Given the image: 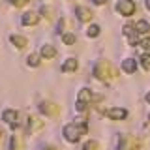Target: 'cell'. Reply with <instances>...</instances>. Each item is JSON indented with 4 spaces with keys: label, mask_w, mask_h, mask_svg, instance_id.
<instances>
[{
    "label": "cell",
    "mask_w": 150,
    "mask_h": 150,
    "mask_svg": "<svg viewBox=\"0 0 150 150\" xmlns=\"http://www.w3.org/2000/svg\"><path fill=\"white\" fill-rule=\"evenodd\" d=\"M75 69H77V60H75V58H68V60L62 64V71H64V73L75 71Z\"/></svg>",
    "instance_id": "cell-13"
},
{
    "label": "cell",
    "mask_w": 150,
    "mask_h": 150,
    "mask_svg": "<svg viewBox=\"0 0 150 150\" xmlns=\"http://www.w3.org/2000/svg\"><path fill=\"white\" fill-rule=\"evenodd\" d=\"M17 135H11V143H9V150H17Z\"/></svg>",
    "instance_id": "cell-21"
},
{
    "label": "cell",
    "mask_w": 150,
    "mask_h": 150,
    "mask_svg": "<svg viewBox=\"0 0 150 150\" xmlns=\"http://www.w3.org/2000/svg\"><path fill=\"white\" fill-rule=\"evenodd\" d=\"M4 120L8 122L11 128H17V124H19V115H17V111H13V109H8V111H4Z\"/></svg>",
    "instance_id": "cell-6"
},
{
    "label": "cell",
    "mask_w": 150,
    "mask_h": 150,
    "mask_svg": "<svg viewBox=\"0 0 150 150\" xmlns=\"http://www.w3.org/2000/svg\"><path fill=\"white\" fill-rule=\"evenodd\" d=\"M75 13H77V17L81 19V21H90L92 19V11L88 8H84V6H79L75 9Z\"/></svg>",
    "instance_id": "cell-10"
},
{
    "label": "cell",
    "mask_w": 150,
    "mask_h": 150,
    "mask_svg": "<svg viewBox=\"0 0 150 150\" xmlns=\"http://www.w3.org/2000/svg\"><path fill=\"white\" fill-rule=\"evenodd\" d=\"M86 34L90 36V38H96L98 34H100V26H98V25H90V26H88V32H86Z\"/></svg>",
    "instance_id": "cell-17"
},
{
    "label": "cell",
    "mask_w": 150,
    "mask_h": 150,
    "mask_svg": "<svg viewBox=\"0 0 150 150\" xmlns=\"http://www.w3.org/2000/svg\"><path fill=\"white\" fill-rule=\"evenodd\" d=\"M118 141H120L118 150H137V146H139L137 137H131V135H122Z\"/></svg>",
    "instance_id": "cell-2"
},
{
    "label": "cell",
    "mask_w": 150,
    "mask_h": 150,
    "mask_svg": "<svg viewBox=\"0 0 150 150\" xmlns=\"http://www.w3.org/2000/svg\"><path fill=\"white\" fill-rule=\"evenodd\" d=\"M11 2H13V6H25L28 0H11Z\"/></svg>",
    "instance_id": "cell-22"
},
{
    "label": "cell",
    "mask_w": 150,
    "mask_h": 150,
    "mask_svg": "<svg viewBox=\"0 0 150 150\" xmlns=\"http://www.w3.org/2000/svg\"><path fill=\"white\" fill-rule=\"evenodd\" d=\"M122 69H124L126 73H135L137 71V60H133V58L122 60Z\"/></svg>",
    "instance_id": "cell-8"
},
{
    "label": "cell",
    "mask_w": 150,
    "mask_h": 150,
    "mask_svg": "<svg viewBox=\"0 0 150 150\" xmlns=\"http://www.w3.org/2000/svg\"><path fill=\"white\" fill-rule=\"evenodd\" d=\"M135 30L141 32V34H146V32H150V25L146 21H137V25H135Z\"/></svg>",
    "instance_id": "cell-15"
},
{
    "label": "cell",
    "mask_w": 150,
    "mask_h": 150,
    "mask_svg": "<svg viewBox=\"0 0 150 150\" xmlns=\"http://www.w3.org/2000/svg\"><path fill=\"white\" fill-rule=\"evenodd\" d=\"M141 64H143L144 69H150V54L148 53H144L143 56H141Z\"/></svg>",
    "instance_id": "cell-18"
},
{
    "label": "cell",
    "mask_w": 150,
    "mask_h": 150,
    "mask_svg": "<svg viewBox=\"0 0 150 150\" xmlns=\"http://www.w3.org/2000/svg\"><path fill=\"white\" fill-rule=\"evenodd\" d=\"M116 9H118V13H122L124 17H129L135 13V2L133 0H120L118 4H116Z\"/></svg>",
    "instance_id": "cell-4"
},
{
    "label": "cell",
    "mask_w": 150,
    "mask_h": 150,
    "mask_svg": "<svg viewBox=\"0 0 150 150\" xmlns=\"http://www.w3.org/2000/svg\"><path fill=\"white\" fill-rule=\"evenodd\" d=\"M62 41H64L66 45H73L75 41H77V38H75L73 34H64V36H62Z\"/></svg>",
    "instance_id": "cell-16"
},
{
    "label": "cell",
    "mask_w": 150,
    "mask_h": 150,
    "mask_svg": "<svg viewBox=\"0 0 150 150\" xmlns=\"http://www.w3.org/2000/svg\"><path fill=\"white\" fill-rule=\"evenodd\" d=\"M94 75H96L98 79H101V81H107V79L111 77V66L107 62H98L96 68H94Z\"/></svg>",
    "instance_id": "cell-3"
},
{
    "label": "cell",
    "mask_w": 150,
    "mask_h": 150,
    "mask_svg": "<svg viewBox=\"0 0 150 150\" xmlns=\"http://www.w3.org/2000/svg\"><path fill=\"white\" fill-rule=\"evenodd\" d=\"M92 90H88V88H83L81 92L77 94V103H83V105H88V103H92Z\"/></svg>",
    "instance_id": "cell-7"
},
{
    "label": "cell",
    "mask_w": 150,
    "mask_h": 150,
    "mask_svg": "<svg viewBox=\"0 0 150 150\" xmlns=\"http://www.w3.org/2000/svg\"><path fill=\"white\" fill-rule=\"evenodd\" d=\"M146 101H148V103H150V92H148V94H146Z\"/></svg>",
    "instance_id": "cell-24"
},
{
    "label": "cell",
    "mask_w": 150,
    "mask_h": 150,
    "mask_svg": "<svg viewBox=\"0 0 150 150\" xmlns=\"http://www.w3.org/2000/svg\"><path fill=\"white\" fill-rule=\"evenodd\" d=\"M88 131V126H86V122H79V126H77V122H73V124H68L64 128V135H66V139L69 141V143H77L79 139H81V135H84Z\"/></svg>",
    "instance_id": "cell-1"
},
{
    "label": "cell",
    "mask_w": 150,
    "mask_h": 150,
    "mask_svg": "<svg viewBox=\"0 0 150 150\" xmlns=\"http://www.w3.org/2000/svg\"><path fill=\"white\" fill-rule=\"evenodd\" d=\"M11 43L15 45V47H19V49H23V47H26V38L13 34V36H11Z\"/></svg>",
    "instance_id": "cell-14"
},
{
    "label": "cell",
    "mask_w": 150,
    "mask_h": 150,
    "mask_svg": "<svg viewBox=\"0 0 150 150\" xmlns=\"http://www.w3.org/2000/svg\"><path fill=\"white\" fill-rule=\"evenodd\" d=\"M28 66H32V68L40 66V56H38V54H30V56H28Z\"/></svg>",
    "instance_id": "cell-19"
},
{
    "label": "cell",
    "mask_w": 150,
    "mask_h": 150,
    "mask_svg": "<svg viewBox=\"0 0 150 150\" xmlns=\"http://www.w3.org/2000/svg\"><path fill=\"white\" fill-rule=\"evenodd\" d=\"M96 148H98V143H96V141H88V143L83 146V150H96Z\"/></svg>",
    "instance_id": "cell-20"
},
{
    "label": "cell",
    "mask_w": 150,
    "mask_h": 150,
    "mask_svg": "<svg viewBox=\"0 0 150 150\" xmlns=\"http://www.w3.org/2000/svg\"><path fill=\"white\" fill-rule=\"evenodd\" d=\"M40 54L43 56V58H53V56L56 54V49L53 45H43L41 47V51H40Z\"/></svg>",
    "instance_id": "cell-12"
},
{
    "label": "cell",
    "mask_w": 150,
    "mask_h": 150,
    "mask_svg": "<svg viewBox=\"0 0 150 150\" xmlns=\"http://www.w3.org/2000/svg\"><path fill=\"white\" fill-rule=\"evenodd\" d=\"M38 21H40V17L34 11H28L23 15V25H26V26H34V25H38Z\"/></svg>",
    "instance_id": "cell-9"
},
{
    "label": "cell",
    "mask_w": 150,
    "mask_h": 150,
    "mask_svg": "<svg viewBox=\"0 0 150 150\" xmlns=\"http://www.w3.org/2000/svg\"><path fill=\"white\" fill-rule=\"evenodd\" d=\"M146 8H148V9H150V0H146Z\"/></svg>",
    "instance_id": "cell-25"
},
{
    "label": "cell",
    "mask_w": 150,
    "mask_h": 150,
    "mask_svg": "<svg viewBox=\"0 0 150 150\" xmlns=\"http://www.w3.org/2000/svg\"><path fill=\"white\" fill-rule=\"evenodd\" d=\"M105 116L111 120H124L128 116V111L122 109V107H112V109H107L105 111Z\"/></svg>",
    "instance_id": "cell-5"
},
{
    "label": "cell",
    "mask_w": 150,
    "mask_h": 150,
    "mask_svg": "<svg viewBox=\"0 0 150 150\" xmlns=\"http://www.w3.org/2000/svg\"><path fill=\"white\" fill-rule=\"evenodd\" d=\"M40 111L43 112V115H49V116H54L56 115V107L53 103H47V101H41L40 103Z\"/></svg>",
    "instance_id": "cell-11"
},
{
    "label": "cell",
    "mask_w": 150,
    "mask_h": 150,
    "mask_svg": "<svg viewBox=\"0 0 150 150\" xmlns=\"http://www.w3.org/2000/svg\"><path fill=\"white\" fill-rule=\"evenodd\" d=\"M107 0H94V4H98V6H101V4H105Z\"/></svg>",
    "instance_id": "cell-23"
}]
</instances>
